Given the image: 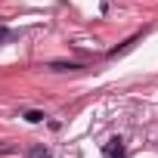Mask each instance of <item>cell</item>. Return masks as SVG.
<instances>
[{"mask_svg":"<svg viewBox=\"0 0 158 158\" xmlns=\"http://www.w3.org/2000/svg\"><path fill=\"white\" fill-rule=\"evenodd\" d=\"M102 158H124V143L115 136V139H109L106 146H102Z\"/></svg>","mask_w":158,"mask_h":158,"instance_id":"cell-1","label":"cell"},{"mask_svg":"<svg viewBox=\"0 0 158 158\" xmlns=\"http://www.w3.org/2000/svg\"><path fill=\"white\" fill-rule=\"evenodd\" d=\"M6 37H10V31H6V28H0V40H6Z\"/></svg>","mask_w":158,"mask_h":158,"instance_id":"cell-5","label":"cell"},{"mask_svg":"<svg viewBox=\"0 0 158 158\" xmlns=\"http://www.w3.org/2000/svg\"><path fill=\"white\" fill-rule=\"evenodd\" d=\"M44 118H47L44 112H34V109H31V112H25V121H31V124H40Z\"/></svg>","mask_w":158,"mask_h":158,"instance_id":"cell-3","label":"cell"},{"mask_svg":"<svg viewBox=\"0 0 158 158\" xmlns=\"http://www.w3.org/2000/svg\"><path fill=\"white\" fill-rule=\"evenodd\" d=\"M31 158H47V149H34V152H31Z\"/></svg>","mask_w":158,"mask_h":158,"instance_id":"cell-4","label":"cell"},{"mask_svg":"<svg viewBox=\"0 0 158 158\" xmlns=\"http://www.w3.org/2000/svg\"><path fill=\"white\" fill-rule=\"evenodd\" d=\"M50 68H56V71H74V68H81L77 62H53Z\"/></svg>","mask_w":158,"mask_h":158,"instance_id":"cell-2","label":"cell"}]
</instances>
